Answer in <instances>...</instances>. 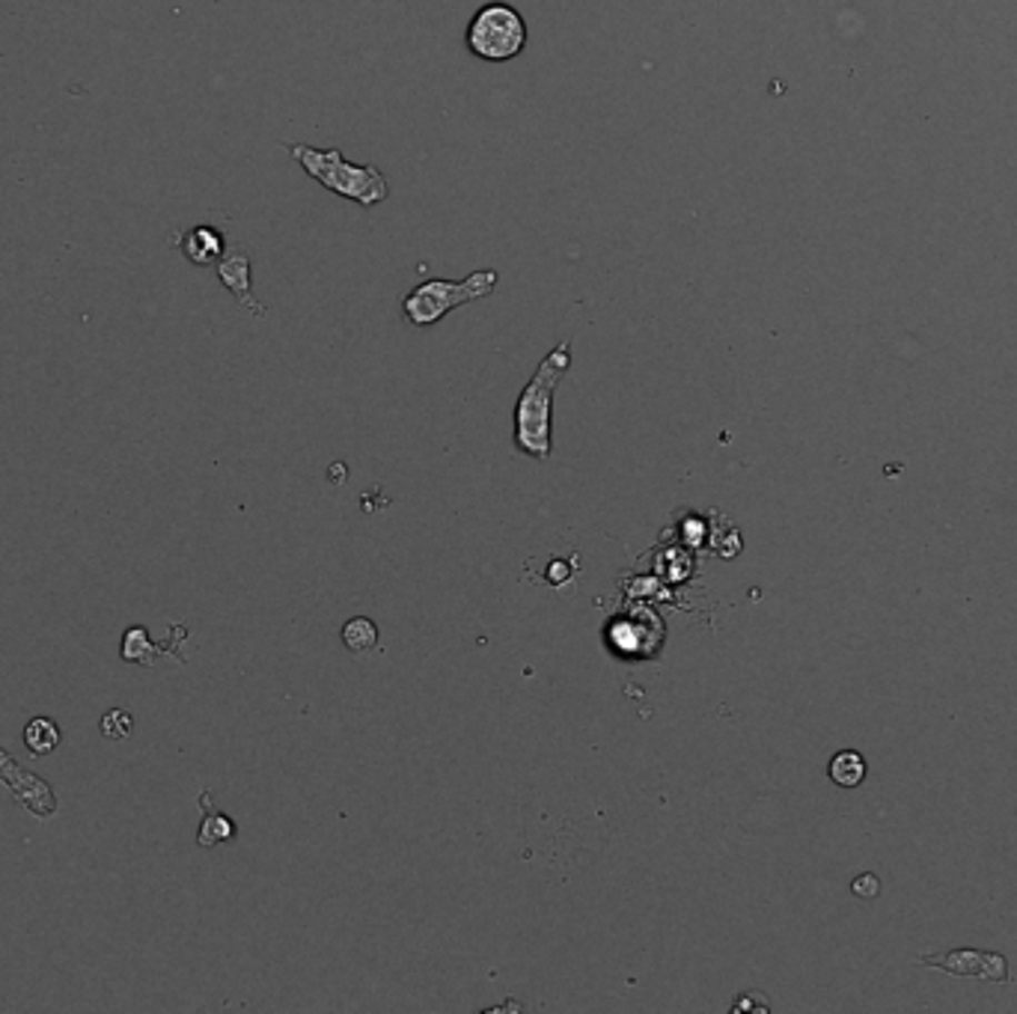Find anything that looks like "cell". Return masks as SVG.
Here are the masks:
<instances>
[{"label": "cell", "mask_w": 1017, "mask_h": 1014, "mask_svg": "<svg viewBox=\"0 0 1017 1014\" xmlns=\"http://www.w3.org/2000/svg\"><path fill=\"white\" fill-rule=\"evenodd\" d=\"M569 369L571 339H562L545 355L515 402V447L536 461H548L554 453V396Z\"/></svg>", "instance_id": "cell-1"}, {"label": "cell", "mask_w": 1017, "mask_h": 1014, "mask_svg": "<svg viewBox=\"0 0 1017 1014\" xmlns=\"http://www.w3.org/2000/svg\"><path fill=\"white\" fill-rule=\"evenodd\" d=\"M286 152L310 179L363 209H372L390 197V182L376 165H351L339 149H316L307 143H286Z\"/></svg>", "instance_id": "cell-2"}, {"label": "cell", "mask_w": 1017, "mask_h": 1014, "mask_svg": "<svg viewBox=\"0 0 1017 1014\" xmlns=\"http://www.w3.org/2000/svg\"><path fill=\"white\" fill-rule=\"evenodd\" d=\"M497 275L495 268H482L473 271L465 280H426V284L413 286L411 292L402 298V316L408 325L413 328H431L438 325L447 312L459 310L465 304L482 301L497 289Z\"/></svg>", "instance_id": "cell-3"}, {"label": "cell", "mask_w": 1017, "mask_h": 1014, "mask_svg": "<svg viewBox=\"0 0 1017 1014\" xmlns=\"http://www.w3.org/2000/svg\"><path fill=\"white\" fill-rule=\"evenodd\" d=\"M527 21L506 0H491L473 12L465 30V46L486 63H506L521 54L527 46Z\"/></svg>", "instance_id": "cell-4"}, {"label": "cell", "mask_w": 1017, "mask_h": 1014, "mask_svg": "<svg viewBox=\"0 0 1017 1014\" xmlns=\"http://www.w3.org/2000/svg\"><path fill=\"white\" fill-rule=\"evenodd\" d=\"M917 964L931 970H944L949 976L961 978H985V982H997V985H1008L1011 973H1008V961L999 952H985V950H949V952H935V955H917Z\"/></svg>", "instance_id": "cell-5"}, {"label": "cell", "mask_w": 1017, "mask_h": 1014, "mask_svg": "<svg viewBox=\"0 0 1017 1014\" xmlns=\"http://www.w3.org/2000/svg\"><path fill=\"white\" fill-rule=\"evenodd\" d=\"M218 277H220V284L227 286V289L236 295V301H239L241 307H250L253 316H259V319L268 316L266 307H262V304L253 298V292H250V259L245 257L241 250H236V254H230V257L220 259Z\"/></svg>", "instance_id": "cell-6"}, {"label": "cell", "mask_w": 1017, "mask_h": 1014, "mask_svg": "<svg viewBox=\"0 0 1017 1014\" xmlns=\"http://www.w3.org/2000/svg\"><path fill=\"white\" fill-rule=\"evenodd\" d=\"M200 806H202V824H200V833H197L200 848H215V845H220V842L236 839V824H232V818H227V815L215 809L209 792H202L200 795Z\"/></svg>", "instance_id": "cell-7"}, {"label": "cell", "mask_w": 1017, "mask_h": 1014, "mask_svg": "<svg viewBox=\"0 0 1017 1014\" xmlns=\"http://www.w3.org/2000/svg\"><path fill=\"white\" fill-rule=\"evenodd\" d=\"M161 652H164V646H156V643L149 640V630L140 628V625H131V628L126 630V637H122V660H126V664L152 667Z\"/></svg>", "instance_id": "cell-8"}, {"label": "cell", "mask_w": 1017, "mask_h": 1014, "mask_svg": "<svg viewBox=\"0 0 1017 1014\" xmlns=\"http://www.w3.org/2000/svg\"><path fill=\"white\" fill-rule=\"evenodd\" d=\"M830 779L839 788H857L866 779V758L857 749H842L830 758Z\"/></svg>", "instance_id": "cell-9"}, {"label": "cell", "mask_w": 1017, "mask_h": 1014, "mask_svg": "<svg viewBox=\"0 0 1017 1014\" xmlns=\"http://www.w3.org/2000/svg\"><path fill=\"white\" fill-rule=\"evenodd\" d=\"M185 254L197 262V266H209L223 254V238L220 232L209 227H197L185 238Z\"/></svg>", "instance_id": "cell-10"}, {"label": "cell", "mask_w": 1017, "mask_h": 1014, "mask_svg": "<svg viewBox=\"0 0 1017 1014\" xmlns=\"http://www.w3.org/2000/svg\"><path fill=\"white\" fill-rule=\"evenodd\" d=\"M24 744L33 756H48L60 744V729L51 717H33L24 729Z\"/></svg>", "instance_id": "cell-11"}, {"label": "cell", "mask_w": 1017, "mask_h": 1014, "mask_svg": "<svg viewBox=\"0 0 1017 1014\" xmlns=\"http://www.w3.org/2000/svg\"><path fill=\"white\" fill-rule=\"evenodd\" d=\"M342 643H346L349 652H355V655L369 652L378 643L376 622L367 619V616H358V619L346 622V625H342Z\"/></svg>", "instance_id": "cell-12"}, {"label": "cell", "mask_w": 1017, "mask_h": 1014, "mask_svg": "<svg viewBox=\"0 0 1017 1014\" xmlns=\"http://www.w3.org/2000/svg\"><path fill=\"white\" fill-rule=\"evenodd\" d=\"M99 729L108 740H122L131 735V729H134V720H131V714L126 712V708H113V712H108L104 717H101Z\"/></svg>", "instance_id": "cell-13"}, {"label": "cell", "mask_w": 1017, "mask_h": 1014, "mask_svg": "<svg viewBox=\"0 0 1017 1014\" xmlns=\"http://www.w3.org/2000/svg\"><path fill=\"white\" fill-rule=\"evenodd\" d=\"M851 889H854V896L866 898V902H871V898H878L880 896L878 875H871V872H863L860 877H854Z\"/></svg>", "instance_id": "cell-14"}]
</instances>
